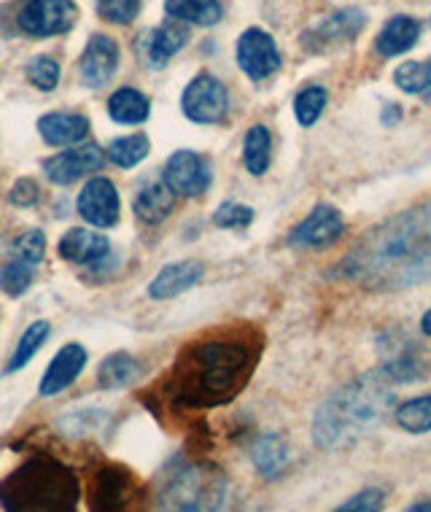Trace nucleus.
<instances>
[{
  "instance_id": "obj_10",
  "label": "nucleus",
  "mask_w": 431,
  "mask_h": 512,
  "mask_svg": "<svg viewBox=\"0 0 431 512\" xmlns=\"http://www.w3.org/2000/svg\"><path fill=\"white\" fill-rule=\"evenodd\" d=\"M165 184L181 197H200L211 186V168L194 151H176L165 165Z\"/></svg>"
},
{
  "instance_id": "obj_13",
  "label": "nucleus",
  "mask_w": 431,
  "mask_h": 512,
  "mask_svg": "<svg viewBox=\"0 0 431 512\" xmlns=\"http://www.w3.org/2000/svg\"><path fill=\"white\" fill-rule=\"evenodd\" d=\"M186 41H189V27H186V22L168 19L157 30L143 33L141 41H138V52H141L143 62L149 68H165L170 57L184 49Z\"/></svg>"
},
{
  "instance_id": "obj_4",
  "label": "nucleus",
  "mask_w": 431,
  "mask_h": 512,
  "mask_svg": "<svg viewBox=\"0 0 431 512\" xmlns=\"http://www.w3.org/2000/svg\"><path fill=\"white\" fill-rule=\"evenodd\" d=\"M79 480L52 456H33L0 483L6 512H79Z\"/></svg>"
},
{
  "instance_id": "obj_19",
  "label": "nucleus",
  "mask_w": 431,
  "mask_h": 512,
  "mask_svg": "<svg viewBox=\"0 0 431 512\" xmlns=\"http://www.w3.org/2000/svg\"><path fill=\"white\" fill-rule=\"evenodd\" d=\"M421 36V25L418 19L407 17V14H396L383 25V30L375 38V52L380 57H396V54L410 52L418 44Z\"/></svg>"
},
{
  "instance_id": "obj_16",
  "label": "nucleus",
  "mask_w": 431,
  "mask_h": 512,
  "mask_svg": "<svg viewBox=\"0 0 431 512\" xmlns=\"http://www.w3.org/2000/svg\"><path fill=\"white\" fill-rule=\"evenodd\" d=\"M364 11L359 9H343L326 17L321 25H316L310 33H305V46L308 49H326L332 44H343V41H351L361 33L364 27Z\"/></svg>"
},
{
  "instance_id": "obj_39",
  "label": "nucleus",
  "mask_w": 431,
  "mask_h": 512,
  "mask_svg": "<svg viewBox=\"0 0 431 512\" xmlns=\"http://www.w3.org/2000/svg\"><path fill=\"white\" fill-rule=\"evenodd\" d=\"M11 203L19 205V208H30V205L38 200V186L36 181H30V178H22L17 184L11 186Z\"/></svg>"
},
{
  "instance_id": "obj_26",
  "label": "nucleus",
  "mask_w": 431,
  "mask_h": 512,
  "mask_svg": "<svg viewBox=\"0 0 431 512\" xmlns=\"http://www.w3.org/2000/svg\"><path fill=\"white\" fill-rule=\"evenodd\" d=\"M165 9L178 22H192V25L211 27L221 19L219 0H165Z\"/></svg>"
},
{
  "instance_id": "obj_24",
  "label": "nucleus",
  "mask_w": 431,
  "mask_h": 512,
  "mask_svg": "<svg viewBox=\"0 0 431 512\" xmlns=\"http://www.w3.org/2000/svg\"><path fill=\"white\" fill-rule=\"evenodd\" d=\"M108 114L119 124H141L149 119L151 103L138 89H116L111 100H108Z\"/></svg>"
},
{
  "instance_id": "obj_28",
  "label": "nucleus",
  "mask_w": 431,
  "mask_h": 512,
  "mask_svg": "<svg viewBox=\"0 0 431 512\" xmlns=\"http://www.w3.org/2000/svg\"><path fill=\"white\" fill-rule=\"evenodd\" d=\"M135 378H138V364L130 354H122V351L108 356L106 362L100 364V372H97L100 386H106V389H124Z\"/></svg>"
},
{
  "instance_id": "obj_30",
  "label": "nucleus",
  "mask_w": 431,
  "mask_h": 512,
  "mask_svg": "<svg viewBox=\"0 0 431 512\" xmlns=\"http://www.w3.org/2000/svg\"><path fill=\"white\" fill-rule=\"evenodd\" d=\"M396 424L410 434L431 432V394H423L418 399H410L396 410Z\"/></svg>"
},
{
  "instance_id": "obj_7",
  "label": "nucleus",
  "mask_w": 431,
  "mask_h": 512,
  "mask_svg": "<svg viewBox=\"0 0 431 512\" xmlns=\"http://www.w3.org/2000/svg\"><path fill=\"white\" fill-rule=\"evenodd\" d=\"M181 108H184L186 119H192V122L219 124L229 114V92L219 79L200 73L184 89Z\"/></svg>"
},
{
  "instance_id": "obj_41",
  "label": "nucleus",
  "mask_w": 431,
  "mask_h": 512,
  "mask_svg": "<svg viewBox=\"0 0 431 512\" xmlns=\"http://www.w3.org/2000/svg\"><path fill=\"white\" fill-rule=\"evenodd\" d=\"M407 512H431V502H418L413 504Z\"/></svg>"
},
{
  "instance_id": "obj_22",
  "label": "nucleus",
  "mask_w": 431,
  "mask_h": 512,
  "mask_svg": "<svg viewBox=\"0 0 431 512\" xmlns=\"http://www.w3.org/2000/svg\"><path fill=\"white\" fill-rule=\"evenodd\" d=\"M38 130L49 146H71L89 135V119L81 114H49L38 122Z\"/></svg>"
},
{
  "instance_id": "obj_33",
  "label": "nucleus",
  "mask_w": 431,
  "mask_h": 512,
  "mask_svg": "<svg viewBox=\"0 0 431 512\" xmlns=\"http://www.w3.org/2000/svg\"><path fill=\"white\" fill-rule=\"evenodd\" d=\"M11 251H14V256H17L19 262H25V265H38L46 254L44 232H38V230L22 232V235L14 240Z\"/></svg>"
},
{
  "instance_id": "obj_34",
  "label": "nucleus",
  "mask_w": 431,
  "mask_h": 512,
  "mask_svg": "<svg viewBox=\"0 0 431 512\" xmlns=\"http://www.w3.org/2000/svg\"><path fill=\"white\" fill-rule=\"evenodd\" d=\"M27 79L30 84L44 92H52L60 81V65L52 57H36V60L27 65Z\"/></svg>"
},
{
  "instance_id": "obj_37",
  "label": "nucleus",
  "mask_w": 431,
  "mask_h": 512,
  "mask_svg": "<svg viewBox=\"0 0 431 512\" xmlns=\"http://www.w3.org/2000/svg\"><path fill=\"white\" fill-rule=\"evenodd\" d=\"M138 9H141V0H97L100 17L108 19V22H116V25L132 22Z\"/></svg>"
},
{
  "instance_id": "obj_35",
  "label": "nucleus",
  "mask_w": 431,
  "mask_h": 512,
  "mask_svg": "<svg viewBox=\"0 0 431 512\" xmlns=\"http://www.w3.org/2000/svg\"><path fill=\"white\" fill-rule=\"evenodd\" d=\"M30 283H33V273H30V267L25 262H14V265L0 270V289L11 294V297H19L22 292H27Z\"/></svg>"
},
{
  "instance_id": "obj_40",
  "label": "nucleus",
  "mask_w": 431,
  "mask_h": 512,
  "mask_svg": "<svg viewBox=\"0 0 431 512\" xmlns=\"http://www.w3.org/2000/svg\"><path fill=\"white\" fill-rule=\"evenodd\" d=\"M421 329H423V335L431 337V310H429V313H426V316L421 318Z\"/></svg>"
},
{
  "instance_id": "obj_18",
  "label": "nucleus",
  "mask_w": 431,
  "mask_h": 512,
  "mask_svg": "<svg viewBox=\"0 0 431 512\" xmlns=\"http://www.w3.org/2000/svg\"><path fill=\"white\" fill-rule=\"evenodd\" d=\"M203 278V265L194 259H184V262H173V265L162 267L157 278L149 283L151 300H170L184 294L186 289H192L194 283H200Z\"/></svg>"
},
{
  "instance_id": "obj_25",
  "label": "nucleus",
  "mask_w": 431,
  "mask_h": 512,
  "mask_svg": "<svg viewBox=\"0 0 431 512\" xmlns=\"http://www.w3.org/2000/svg\"><path fill=\"white\" fill-rule=\"evenodd\" d=\"M270 151H273V138L264 124L248 127L246 141H243V165L251 176H264L270 168Z\"/></svg>"
},
{
  "instance_id": "obj_6",
  "label": "nucleus",
  "mask_w": 431,
  "mask_h": 512,
  "mask_svg": "<svg viewBox=\"0 0 431 512\" xmlns=\"http://www.w3.org/2000/svg\"><path fill=\"white\" fill-rule=\"evenodd\" d=\"M92 512H146V496L130 469L103 467L89 491Z\"/></svg>"
},
{
  "instance_id": "obj_14",
  "label": "nucleus",
  "mask_w": 431,
  "mask_h": 512,
  "mask_svg": "<svg viewBox=\"0 0 431 512\" xmlns=\"http://www.w3.org/2000/svg\"><path fill=\"white\" fill-rule=\"evenodd\" d=\"M116 68H119V46L114 38L108 36H92L87 49L81 54L79 71L81 81L92 89L106 87L108 81L114 79Z\"/></svg>"
},
{
  "instance_id": "obj_2",
  "label": "nucleus",
  "mask_w": 431,
  "mask_h": 512,
  "mask_svg": "<svg viewBox=\"0 0 431 512\" xmlns=\"http://www.w3.org/2000/svg\"><path fill=\"white\" fill-rule=\"evenodd\" d=\"M262 345L259 329L248 324L194 340L178 356L170 394L178 405L194 410L227 405L246 389L256 359L262 354Z\"/></svg>"
},
{
  "instance_id": "obj_5",
  "label": "nucleus",
  "mask_w": 431,
  "mask_h": 512,
  "mask_svg": "<svg viewBox=\"0 0 431 512\" xmlns=\"http://www.w3.org/2000/svg\"><path fill=\"white\" fill-rule=\"evenodd\" d=\"M227 480L216 469L184 467L173 472L159 494V512H219Z\"/></svg>"
},
{
  "instance_id": "obj_17",
  "label": "nucleus",
  "mask_w": 431,
  "mask_h": 512,
  "mask_svg": "<svg viewBox=\"0 0 431 512\" xmlns=\"http://www.w3.org/2000/svg\"><path fill=\"white\" fill-rule=\"evenodd\" d=\"M84 364H87V351L81 348V345L71 343L60 348V354L54 356L52 364H49V370L41 378V394L44 397H54V394H60L71 386L73 380L79 378L81 370H84Z\"/></svg>"
},
{
  "instance_id": "obj_31",
  "label": "nucleus",
  "mask_w": 431,
  "mask_h": 512,
  "mask_svg": "<svg viewBox=\"0 0 431 512\" xmlns=\"http://www.w3.org/2000/svg\"><path fill=\"white\" fill-rule=\"evenodd\" d=\"M46 335H49V321H33L30 327H27V332L22 335V340H19L17 351H14V356H11L9 362V372H17L22 370L33 356H36V351L41 348V343L46 340Z\"/></svg>"
},
{
  "instance_id": "obj_32",
  "label": "nucleus",
  "mask_w": 431,
  "mask_h": 512,
  "mask_svg": "<svg viewBox=\"0 0 431 512\" xmlns=\"http://www.w3.org/2000/svg\"><path fill=\"white\" fill-rule=\"evenodd\" d=\"M326 100H329V95H326L324 87L302 89L300 95H297V100H294V114H297V122H300L302 127L316 124L318 116L324 114Z\"/></svg>"
},
{
  "instance_id": "obj_38",
  "label": "nucleus",
  "mask_w": 431,
  "mask_h": 512,
  "mask_svg": "<svg viewBox=\"0 0 431 512\" xmlns=\"http://www.w3.org/2000/svg\"><path fill=\"white\" fill-rule=\"evenodd\" d=\"M383 507H386V494L380 488H364L340 504L335 512H383Z\"/></svg>"
},
{
  "instance_id": "obj_12",
  "label": "nucleus",
  "mask_w": 431,
  "mask_h": 512,
  "mask_svg": "<svg viewBox=\"0 0 431 512\" xmlns=\"http://www.w3.org/2000/svg\"><path fill=\"white\" fill-rule=\"evenodd\" d=\"M81 219L92 227H114L119 221V192L108 178H92L79 195Z\"/></svg>"
},
{
  "instance_id": "obj_11",
  "label": "nucleus",
  "mask_w": 431,
  "mask_h": 512,
  "mask_svg": "<svg viewBox=\"0 0 431 512\" xmlns=\"http://www.w3.org/2000/svg\"><path fill=\"white\" fill-rule=\"evenodd\" d=\"M343 216L332 205H316L305 219L291 230L289 246L294 248H321L335 243L343 235Z\"/></svg>"
},
{
  "instance_id": "obj_21",
  "label": "nucleus",
  "mask_w": 431,
  "mask_h": 512,
  "mask_svg": "<svg viewBox=\"0 0 431 512\" xmlns=\"http://www.w3.org/2000/svg\"><path fill=\"white\" fill-rule=\"evenodd\" d=\"M108 238L92 230H71L60 240V256L76 265H92L97 259L108 256Z\"/></svg>"
},
{
  "instance_id": "obj_20",
  "label": "nucleus",
  "mask_w": 431,
  "mask_h": 512,
  "mask_svg": "<svg viewBox=\"0 0 431 512\" xmlns=\"http://www.w3.org/2000/svg\"><path fill=\"white\" fill-rule=\"evenodd\" d=\"M251 461H254L256 472L262 477H278L283 475V469L289 467V445L281 434H259L251 442Z\"/></svg>"
},
{
  "instance_id": "obj_1",
  "label": "nucleus",
  "mask_w": 431,
  "mask_h": 512,
  "mask_svg": "<svg viewBox=\"0 0 431 512\" xmlns=\"http://www.w3.org/2000/svg\"><path fill=\"white\" fill-rule=\"evenodd\" d=\"M340 275L367 292H402L431 278V203L372 227L340 262Z\"/></svg>"
},
{
  "instance_id": "obj_15",
  "label": "nucleus",
  "mask_w": 431,
  "mask_h": 512,
  "mask_svg": "<svg viewBox=\"0 0 431 512\" xmlns=\"http://www.w3.org/2000/svg\"><path fill=\"white\" fill-rule=\"evenodd\" d=\"M103 149H97L95 143H87V146H79V149H68L57 154V157L46 159L44 170L49 181L54 184H73L79 181L81 176H87L92 170L103 168Z\"/></svg>"
},
{
  "instance_id": "obj_3",
  "label": "nucleus",
  "mask_w": 431,
  "mask_h": 512,
  "mask_svg": "<svg viewBox=\"0 0 431 512\" xmlns=\"http://www.w3.org/2000/svg\"><path fill=\"white\" fill-rule=\"evenodd\" d=\"M391 405H394V394H391V375L386 367L367 372L353 383H345L343 389L335 391L321 405L313 424V437L326 451L345 448L372 432Z\"/></svg>"
},
{
  "instance_id": "obj_36",
  "label": "nucleus",
  "mask_w": 431,
  "mask_h": 512,
  "mask_svg": "<svg viewBox=\"0 0 431 512\" xmlns=\"http://www.w3.org/2000/svg\"><path fill=\"white\" fill-rule=\"evenodd\" d=\"M251 219H254V211L240 203H224L213 213V224L221 230H238V227L251 224Z\"/></svg>"
},
{
  "instance_id": "obj_23",
  "label": "nucleus",
  "mask_w": 431,
  "mask_h": 512,
  "mask_svg": "<svg viewBox=\"0 0 431 512\" xmlns=\"http://www.w3.org/2000/svg\"><path fill=\"white\" fill-rule=\"evenodd\" d=\"M173 205H176V192L165 181L143 186L138 197H135V213L146 224H159V221L168 219Z\"/></svg>"
},
{
  "instance_id": "obj_27",
  "label": "nucleus",
  "mask_w": 431,
  "mask_h": 512,
  "mask_svg": "<svg viewBox=\"0 0 431 512\" xmlns=\"http://www.w3.org/2000/svg\"><path fill=\"white\" fill-rule=\"evenodd\" d=\"M394 84L407 95L431 98V60L402 62L394 71Z\"/></svg>"
},
{
  "instance_id": "obj_8",
  "label": "nucleus",
  "mask_w": 431,
  "mask_h": 512,
  "mask_svg": "<svg viewBox=\"0 0 431 512\" xmlns=\"http://www.w3.org/2000/svg\"><path fill=\"white\" fill-rule=\"evenodd\" d=\"M79 9L73 0H27L19 11V27L27 36H60L76 25Z\"/></svg>"
},
{
  "instance_id": "obj_29",
  "label": "nucleus",
  "mask_w": 431,
  "mask_h": 512,
  "mask_svg": "<svg viewBox=\"0 0 431 512\" xmlns=\"http://www.w3.org/2000/svg\"><path fill=\"white\" fill-rule=\"evenodd\" d=\"M149 138L146 135H124V138H116L108 146V159L119 165V168H135L141 165L143 159L149 157Z\"/></svg>"
},
{
  "instance_id": "obj_9",
  "label": "nucleus",
  "mask_w": 431,
  "mask_h": 512,
  "mask_svg": "<svg viewBox=\"0 0 431 512\" xmlns=\"http://www.w3.org/2000/svg\"><path fill=\"white\" fill-rule=\"evenodd\" d=\"M238 65L248 79L262 81L281 68V52L273 36L259 27H251L238 38Z\"/></svg>"
}]
</instances>
